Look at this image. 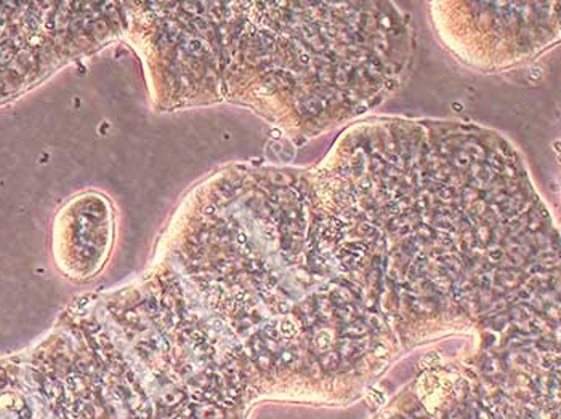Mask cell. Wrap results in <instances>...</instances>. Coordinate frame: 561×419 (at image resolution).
<instances>
[{
    "mask_svg": "<svg viewBox=\"0 0 561 419\" xmlns=\"http://www.w3.org/2000/svg\"><path fill=\"white\" fill-rule=\"evenodd\" d=\"M113 237L110 200L99 193L79 194L55 218L51 248L58 269L71 279H89L105 265Z\"/></svg>",
    "mask_w": 561,
    "mask_h": 419,
    "instance_id": "obj_1",
    "label": "cell"
}]
</instances>
